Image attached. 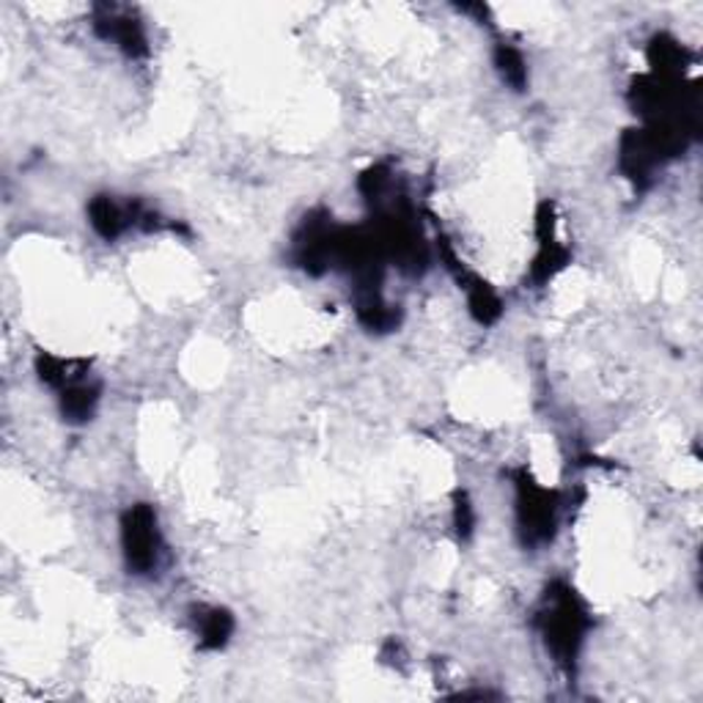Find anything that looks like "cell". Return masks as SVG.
Wrapping results in <instances>:
<instances>
[{
    "mask_svg": "<svg viewBox=\"0 0 703 703\" xmlns=\"http://www.w3.org/2000/svg\"><path fill=\"white\" fill-rule=\"evenodd\" d=\"M536 626H539L552 660L563 671L572 673L574 665H578L588 630L593 626V619L580 593L567 580H556V583L547 585L544 602H541L539 613H536Z\"/></svg>",
    "mask_w": 703,
    "mask_h": 703,
    "instance_id": "obj_1",
    "label": "cell"
},
{
    "mask_svg": "<svg viewBox=\"0 0 703 703\" xmlns=\"http://www.w3.org/2000/svg\"><path fill=\"white\" fill-rule=\"evenodd\" d=\"M100 399H102L100 383H89V379H83V383L78 385H69V388L59 390L61 418L72 426L89 424V420L94 418L96 407H100Z\"/></svg>",
    "mask_w": 703,
    "mask_h": 703,
    "instance_id": "obj_9",
    "label": "cell"
},
{
    "mask_svg": "<svg viewBox=\"0 0 703 703\" xmlns=\"http://www.w3.org/2000/svg\"><path fill=\"white\" fill-rule=\"evenodd\" d=\"M94 31L100 39L116 44L121 53L130 55V59H143V55H149V39L141 20H135V17L126 14V11L113 9V6H100V9H96Z\"/></svg>",
    "mask_w": 703,
    "mask_h": 703,
    "instance_id": "obj_6",
    "label": "cell"
},
{
    "mask_svg": "<svg viewBox=\"0 0 703 703\" xmlns=\"http://www.w3.org/2000/svg\"><path fill=\"white\" fill-rule=\"evenodd\" d=\"M495 59V69H498L500 80H503L506 85H509L511 91H526L528 89V63H526V55L520 53V50L514 48V44H498L492 53Z\"/></svg>",
    "mask_w": 703,
    "mask_h": 703,
    "instance_id": "obj_12",
    "label": "cell"
},
{
    "mask_svg": "<svg viewBox=\"0 0 703 703\" xmlns=\"http://www.w3.org/2000/svg\"><path fill=\"white\" fill-rule=\"evenodd\" d=\"M91 360L83 357H55L50 352H39L37 355V374L48 388L63 390L69 385H78L89 379Z\"/></svg>",
    "mask_w": 703,
    "mask_h": 703,
    "instance_id": "obj_8",
    "label": "cell"
},
{
    "mask_svg": "<svg viewBox=\"0 0 703 703\" xmlns=\"http://www.w3.org/2000/svg\"><path fill=\"white\" fill-rule=\"evenodd\" d=\"M514 511L517 533L526 550H539L550 544L558 533V514H561V492L541 487L528 468L514 470Z\"/></svg>",
    "mask_w": 703,
    "mask_h": 703,
    "instance_id": "obj_2",
    "label": "cell"
},
{
    "mask_svg": "<svg viewBox=\"0 0 703 703\" xmlns=\"http://www.w3.org/2000/svg\"><path fill=\"white\" fill-rule=\"evenodd\" d=\"M569 264H572V251L563 242H558V236L550 242H539V251H536L533 264H530V284L541 289L550 281H556V275L563 273Z\"/></svg>",
    "mask_w": 703,
    "mask_h": 703,
    "instance_id": "obj_10",
    "label": "cell"
},
{
    "mask_svg": "<svg viewBox=\"0 0 703 703\" xmlns=\"http://www.w3.org/2000/svg\"><path fill=\"white\" fill-rule=\"evenodd\" d=\"M146 206L141 201H116V195H94L89 201V223L96 234L105 242H116L121 234L130 228H141L143 217H146Z\"/></svg>",
    "mask_w": 703,
    "mask_h": 703,
    "instance_id": "obj_5",
    "label": "cell"
},
{
    "mask_svg": "<svg viewBox=\"0 0 703 703\" xmlns=\"http://www.w3.org/2000/svg\"><path fill=\"white\" fill-rule=\"evenodd\" d=\"M649 63L656 78H682L687 50L668 33H656L649 44Z\"/></svg>",
    "mask_w": 703,
    "mask_h": 703,
    "instance_id": "obj_11",
    "label": "cell"
},
{
    "mask_svg": "<svg viewBox=\"0 0 703 703\" xmlns=\"http://www.w3.org/2000/svg\"><path fill=\"white\" fill-rule=\"evenodd\" d=\"M121 552L130 574H152L163 552L157 511L149 503H135L121 514Z\"/></svg>",
    "mask_w": 703,
    "mask_h": 703,
    "instance_id": "obj_3",
    "label": "cell"
},
{
    "mask_svg": "<svg viewBox=\"0 0 703 703\" xmlns=\"http://www.w3.org/2000/svg\"><path fill=\"white\" fill-rule=\"evenodd\" d=\"M193 624L198 632V645L204 651H221L232 641L236 621L228 608H195Z\"/></svg>",
    "mask_w": 703,
    "mask_h": 703,
    "instance_id": "obj_7",
    "label": "cell"
},
{
    "mask_svg": "<svg viewBox=\"0 0 703 703\" xmlns=\"http://www.w3.org/2000/svg\"><path fill=\"white\" fill-rule=\"evenodd\" d=\"M454 530L462 541H470L472 530H476V511H472V503L465 489H457L454 492Z\"/></svg>",
    "mask_w": 703,
    "mask_h": 703,
    "instance_id": "obj_13",
    "label": "cell"
},
{
    "mask_svg": "<svg viewBox=\"0 0 703 703\" xmlns=\"http://www.w3.org/2000/svg\"><path fill=\"white\" fill-rule=\"evenodd\" d=\"M440 258L446 262V267L451 269L454 278L459 281V289H465V294H468V308H470L472 319H476L478 325H483V327L495 325V322L503 316V299L498 297V292H495L492 286L487 284V281L478 278L476 273L465 269L462 264H459L454 247L448 245L446 240L440 242Z\"/></svg>",
    "mask_w": 703,
    "mask_h": 703,
    "instance_id": "obj_4",
    "label": "cell"
}]
</instances>
